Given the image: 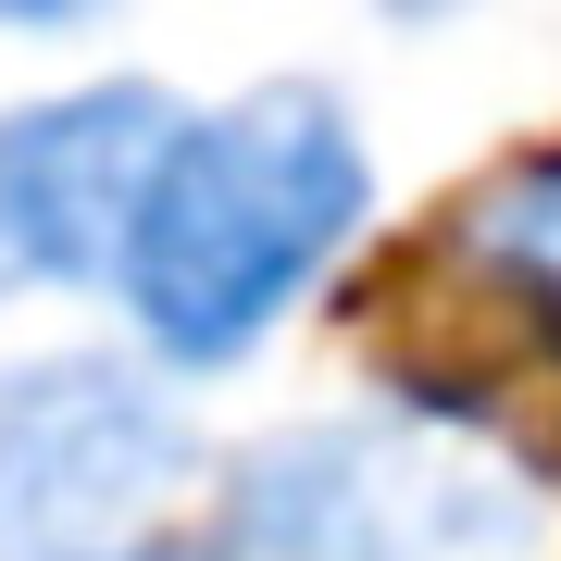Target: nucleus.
Segmentation results:
<instances>
[{
	"instance_id": "f257e3e1",
	"label": "nucleus",
	"mask_w": 561,
	"mask_h": 561,
	"mask_svg": "<svg viewBox=\"0 0 561 561\" xmlns=\"http://www.w3.org/2000/svg\"><path fill=\"white\" fill-rule=\"evenodd\" d=\"M375 213H387V162L362 138L350 88L250 76L162 125L101 300L125 312L138 362H162L175 387H225L362 262Z\"/></svg>"
},
{
	"instance_id": "f03ea898",
	"label": "nucleus",
	"mask_w": 561,
	"mask_h": 561,
	"mask_svg": "<svg viewBox=\"0 0 561 561\" xmlns=\"http://www.w3.org/2000/svg\"><path fill=\"white\" fill-rule=\"evenodd\" d=\"M201 474L225 561H537L549 537V474L461 387L287 412Z\"/></svg>"
},
{
	"instance_id": "7ed1b4c3",
	"label": "nucleus",
	"mask_w": 561,
	"mask_h": 561,
	"mask_svg": "<svg viewBox=\"0 0 561 561\" xmlns=\"http://www.w3.org/2000/svg\"><path fill=\"white\" fill-rule=\"evenodd\" d=\"M201 412L125 337L0 362V561H88L201 486Z\"/></svg>"
},
{
	"instance_id": "20e7f679",
	"label": "nucleus",
	"mask_w": 561,
	"mask_h": 561,
	"mask_svg": "<svg viewBox=\"0 0 561 561\" xmlns=\"http://www.w3.org/2000/svg\"><path fill=\"white\" fill-rule=\"evenodd\" d=\"M187 101L162 76H62L0 101V287L101 300L113 238L138 213V175Z\"/></svg>"
},
{
	"instance_id": "39448f33",
	"label": "nucleus",
	"mask_w": 561,
	"mask_h": 561,
	"mask_svg": "<svg viewBox=\"0 0 561 561\" xmlns=\"http://www.w3.org/2000/svg\"><path fill=\"white\" fill-rule=\"evenodd\" d=\"M449 250H461L474 287H500V300L561 350V138L524 150V162H500V175L449 213Z\"/></svg>"
},
{
	"instance_id": "423d86ee",
	"label": "nucleus",
	"mask_w": 561,
	"mask_h": 561,
	"mask_svg": "<svg viewBox=\"0 0 561 561\" xmlns=\"http://www.w3.org/2000/svg\"><path fill=\"white\" fill-rule=\"evenodd\" d=\"M125 0H0V38L13 50H62V38H88V25H113Z\"/></svg>"
},
{
	"instance_id": "0eeeda50",
	"label": "nucleus",
	"mask_w": 561,
	"mask_h": 561,
	"mask_svg": "<svg viewBox=\"0 0 561 561\" xmlns=\"http://www.w3.org/2000/svg\"><path fill=\"white\" fill-rule=\"evenodd\" d=\"M88 561H225L213 537H175V524H138V537H113V549H88Z\"/></svg>"
},
{
	"instance_id": "6e6552de",
	"label": "nucleus",
	"mask_w": 561,
	"mask_h": 561,
	"mask_svg": "<svg viewBox=\"0 0 561 561\" xmlns=\"http://www.w3.org/2000/svg\"><path fill=\"white\" fill-rule=\"evenodd\" d=\"M375 13L400 25V38H437V25H449V13H474V0H375Z\"/></svg>"
},
{
	"instance_id": "1a4fd4ad",
	"label": "nucleus",
	"mask_w": 561,
	"mask_h": 561,
	"mask_svg": "<svg viewBox=\"0 0 561 561\" xmlns=\"http://www.w3.org/2000/svg\"><path fill=\"white\" fill-rule=\"evenodd\" d=\"M0 300H13V287H0Z\"/></svg>"
}]
</instances>
